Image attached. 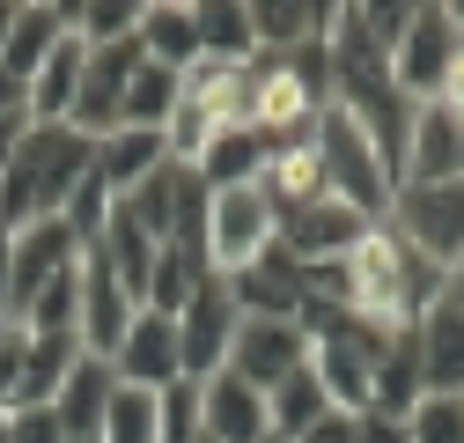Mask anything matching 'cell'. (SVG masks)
Here are the masks:
<instances>
[{
    "instance_id": "obj_26",
    "label": "cell",
    "mask_w": 464,
    "mask_h": 443,
    "mask_svg": "<svg viewBox=\"0 0 464 443\" xmlns=\"http://www.w3.org/2000/svg\"><path fill=\"white\" fill-rule=\"evenodd\" d=\"M207 244H162L155 251V273H148V296H140V310H162V318H178L199 289H207Z\"/></svg>"
},
{
    "instance_id": "obj_9",
    "label": "cell",
    "mask_w": 464,
    "mask_h": 443,
    "mask_svg": "<svg viewBox=\"0 0 464 443\" xmlns=\"http://www.w3.org/2000/svg\"><path fill=\"white\" fill-rule=\"evenodd\" d=\"M82 266V237L67 230L60 214L52 222H30V230H8V318H23L60 273Z\"/></svg>"
},
{
    "instance_id": "obj_47",
    "label": "cell",
    "mask_w": 464,
    "mask_h": 443,
    "mask_svg": "<svg viewBox=\"0 0 464 443\" xmlns=\"http://www.w3.org/2000/svg\"><path fill=\"white\" fill-rule=\"evenodd\" d=\"M0 414H8V407H0Z\"/></svg>"
},
{
    "instance_id": "obj_12",
    "label": "cell",
    "mask_w": 464,
    "mask_h": 443,
    "mask_svg": "<svg viewBox=\"0 0 464 443\" xmlns=\"http://www.w3.org/2000/svg\"><path fill=\"white\" fill-rule=\"evenodd\" d=\"M442 178H464V119L450 103H413L405 148H398V185H442Z\"/></svg>"
},
{
    "instance_id": "obj_14",
    "label": "cell",
    "mask_w": 464,
    "mask_h": 443,
    "mask_svg": "<svg viewBox=\"0 0 464 443\" xmlns=\"http://www.w3.org/2000/svg\"><path fill=\"white\" fill-rule=\"evenodd\" d=\"M67 37H74V0H15V23L0 37V74L30 82Z\"/></svg>"
},
{
    "instance_id": "obj_46",
    "label": "cell",
    "mask_w": 464,
    "mask_h": 443,
    "mask_svg": "<svg viewBox=\"0 0 464 443\" xmlns=\"http://www.w3.org/2000/svg\"><path fill=\"white\" fill-rule=\"evenodd\" d=\"M0 421H8V414H0ZM0 443H8V428H0Z\"/></svg>"
},
{
    "instance_id": "obj_30",
    "label": "cell",
    "mask_w": 464,
    "mask_h": 443,
    "mask_svg": "<svg viewBox=\"0 0 464 443\" xmlns=\"http://www.w3.org/2000/svg\"><path fill=\"white\" fill-rule=\"evenodd\" d=\"M324 414H332V399H324L317 369H295L287 384H273V392H266V421H273V443H303V436H310Z\"/></svg>"
},
{
    "instance_id": "obj_28",
    "label": "cell",
    "mask_w": 464,
    "mask_h": 443,
    "mask_svg": "<svg viewBox=\"0 0 464 443\" xmlns=\"http://www.w3.org/2000/svg\"><path fill=\"white\" fill-rule=\"evenodd\" d=\"M199 8V60L221 67H251L258 37H251V0H192Z\"/></svg>"
},
{
    "instance_id": "obj_25",
    "label": "cell",
    "mask_w": 464,
    "mask_h": 443,
    "mask_svg": "<svg viewBox=\"0 0 464 443\" xmlns=\"http://www.w3.org/2000/svg\"><path fill=\"white\" fill-rule=\"evenodd\" d=\"M162 162H169V141L148 133V126H119L111 141H96V178L111 185V200H126L133 185H148Z\"/></svg>"
},
{
    "instance_id": "obj_31",
    "label": "cell",
    "mask_w": 464,
    "mask_h": 443,
    "mask_svg": "<svg viewBox=\"0 0 464 443\" xmlns=\"http://www.w3.org/2000/svg\"><path fill=\"white\" fill-rule=\"evenodd\" d=\"M178 96H185V74L155 67L148 52H140V67H133V82H126V119H119V126H148V133H162L169 119H178Z\"/></svg>"
},
{
    "instance_id": "obj_33",
    "label": "cell",
    "mask_w": 464,
    "mask_h": 443,
    "mask_svg": "<svg viewBox=\"0 0 464 443\" xmlns=\"http://www.w3.org/2000/svg\"><path fill=\"white\" fill-rule=\"evenodd\" d=\"M140 30V0H74V37L82 44H119Z\"/></svg>"
},
{
    "instance_id": "obj_44",
    "label": "cell",
    "mask_w": 464,
    "mask_h": 443,
    "mask_svg": "<svg viewBox=\"0 0 464 443\" xmlns=\"http://www.w3.org/2000/svg\"><path fill=\"white\" fill-rule=\"evenodd\" d=\"M8 23H15V0H0V37H8Z\"/></svg>"
},
{
    "instance_id": "obj_36",
    "label": "cell",
    "mask_w": 464,
    "mask_h": 443,
    "mask_svg": "<svg viewBox=\"0 0 464 443\" xmlns=\"http://www.w3.org/2000/svg\"><path fill=\"white\" fill-rule=\"evenodd\" d=\"M162 443H207V428H199V384L192 377H178L162 392Z\"/></svg>"
},
{
    "instance_id": "obj_27",
    "label": "cell",
    "mask_w": 464,
    "mask_h": 443,
    "mask_svg": "<svg viewBox=\"0 0 464 443\" xmlns=\"http://www.w3.org/2000/svg\"><path fill=\"white\" fill-rule=\"evenodd\" d=\"M23 332H30V325H23ZM74 362H82V340H74V332H30L15 407H52V399H60V384L74 377Z\"/></svg>"
},
{
    "instance_id": "obj_37",
    "label": "cell",
    "mask_w": 464,
    "mask_h": 443,
    "mask_svg": "<svg viewBox=\"0 0 464 443\" xmlns=\"http://www.w3.org/2000/svg\"><path fill=\"white\" fill-rule=\"evenodd\" d=\"M23 355H30V332L15 318H0V407H15L23 392Z\"/></svg>"
},
{
    "instance_id": "obj_17",
    "label": "cell",
    "mask_w": 464,
    "mask_h": 443,
    "mask_svg": "<svg viewBox=\"0 0 464 443\" xmlns=\"http://www.w3.org/2000/svg\"><path fill=\"white\" fill-rule=\"evenodd\" d=\"M413 348H420V392L464 399V310L450 296L413 325Z\"/></svg>"
},
{
    "instance_id": "obj_11",
    "label": "cell",
    "mask_w": 464,
    "mask_h": 443,
    "mask_svg": "<svg viewBox=\"0 0 464 443\" xmlns=\"http://www.w3.org/2000/svg\"><path fill=\"white\" fill-rule=\"evenodd\" d=\"M228 369H237L251 392H273L295 369H310V332L295 318H244L237 325V348H228Z\"/></svg>"
},
{
    "instance_id": "obj_23",
    "label": "cell",
    "mask_w": 464,
    "mask_h": 443,
    "mask_svg": "<svg viewBox=\"0 0 464 443\" xmlns=\"http://www.w3.org/2000/svg\"><path fill=\"white\" fill-rule=\"evenodd\" d=\"M82 67H89V44L82 37H67L52 60L23 82V103H30V126H67V111H74V96H82Z\"/></svg>"
},
{
    "instance_id": "obj_2",
    "label": "cell",
    "mask_w": 464,
    "mask_h": 443,
    "mask_svg": "<svg viewBox=\"0 0 464 443\" xmlns=\"http://www.w3.org/2000/svg\"><path fill=\"white\" fill-rule=\"evenodd\" d=\"M96 171V141H82L74 126H30L23 148L0 171V230H30V222H52L82 178Z\"/></svg>"
},
{
    "instance_id": "obj_40",
    "label": "cell",
    "mask_w": 464,
    "mask_h": 443,
    "mask_svg": "<svg viewBox=\"0 0 464 443\" xmlns=\"http://www.w3.org/2000/svg\"><path fill=\"white\" fill-rule=\"evenodd\" d=\"M303 443H354V414H324V421H317Z\"/></svg>"
},
{
    "instance_id": "obj_34",
    "label": "cell",
    "mask_w": 464,
    "mask_h": 443,
    "mask_svg": "<svg viewBox=\"0 0 464 443\" xmlns=\"http://www.w3.org/2000/svg\"><path fill=\"white\" fill-rule=\"evenodd\" d=\"M405 443H464V399L420 392L413 414H405Z\"/></svg>"
},
{
    "instance_id": "obj_35",
    "label": "cell",
    "mask_w": 464,
    "mask_h": 443,
    "mask_svg": "<svg viewBox=\"0 0 464 443\" xmlns=\"http://www.w3.org/2000/svg\"><path fill=\"white\" fill-rule=\"evenodd\" d=\"M111 207H119V200H111V185H103L96 171H89V178H82V192H74V200L60 207V222H67V230L82 237V251H89V244H96V237L111 230Z\"/></svg>"
},
{
    "instance_id": "obj_18",
    "label": "cell",
    "mask_w": 464,
    "mask_h": 443,
    "mask_svg": "<svg viewBox=\"0 0 464 443\" xmlns=\"http://www.w3.org/2000/svg\"><path fill=\"white\" fill-rule=\"evenodd\" d=\"M303 303H310V281H303V266L287 259L280 244L251 273H237V310L244 318H303Z\"/></svg>"
},
{
    "instance_id": "obj_32",
    "label": "cell",
    "mask_w": 464,
    "mask_h": 443,
    "mask_svg": "<svg viewBox=\"0 0 464 443\" xmlns=\"http://www.w3.org/2000/svg\"><path fill=\"white\" fill-rule=\"evenodd\" d=\"M96 443H162V392H140V384H119L103 414Z\"/></svg>"
},
{
    "instance_id": "obj_38",
    "label": "cell",
    "mask_w": 464,
    "mask_h": 443,
    "mask_svg": "<svg viewBox=\"0 0 464 443\" xmlns=\"http://www.w3.org/2000/svg\"><path fill=\"white\" fill-rule=\"evenodd\" d=\"M8 443H67V428H60V414L52 407H8Z\"/></svg>"
},
{
    "instance_id": "obj_13",
    "label": "cell",
    "mask_w": 464,
    "mask_h": 443,
    "mask_svg": "<svg viewBox=\"0 0 464 443\" xmlns=\"http://www.w3.org/2000/svg\"><path fill=\"white\" fill-rule=\"evenodd\" d=\"M133 318H140V303L126 296V281H119V273L103 266V251H82V318H74V332H82V355L111 362Z\"/></svg>"
},
{
    "instance_id": "obj_42",
    "label": "cell",
    "mask_w": 464,
    "mask_h": 443,
    "mask_svg": "<svg viewBox=\"0 0 464 443\" xmlns=\"http://www.w3.org/2000/svg\"><path fill=\"white\" fill-rule=\"evenodd\" d=\"M0 318H8V230H0Z\"/></svg>"
},
{
    "instance_id": "obj_5",
    "label": "cell",
    "mask_w": 464,
    "mask_h": 443,
    "mask_svg": "<svg viewBox=\"0 0 464 443\" xmlns=\"http://www.w3.org/2000/svg\"><path fill=\"white\" fill-rule=\"evenodd\" d=\"M207 178L192 171V162H162V171L148 178V185H133L119 207L140 222V230L155 237V244H207Z\"/></svg>"
},
{
    "instance_id": "obj_29",
    "label": "cell",
    "mask_w": 464,
    "mask_h": 443,
    "mask_svg": "<svg viewBox=\"0 0 464 443\" xmlns=\"http://www.w3.org/2000/svg\"><path fill=\"white\" fill-rule=\"evenodd\" d=\"M89 251H103V266H111V273L126 281V296H133V303L148 296V273H155V251H162V244H155V237L140 230V222H133L126 207H111V230H103V237H96Z\"/></svg>"
},
{
    "instance_id": "obj_3",
    "label": "cell",
    "mask_w": 464,
    "mask_h": 443,
    "mask_svg": "<svg viewBox=\"0 0 464 443\" xmlns=\"http://www.w3.org/2000/svg\"><path fill=\"white\" fill-rule=\"evenodd\" d=\"M317 162H324V185H332V200H346L362 222H383L391 214V200H398V171H391V155L346 119L339 103H324V119H317Z\"/></svg>"
},
{
    "instance_id": "obj_8",
    "label": "cell",
    "mask_w": 464,
    "mask_h": 443,
    "mask_svg": "<svg viewBox=\"0 0 464 443\" xmlns=\"http://www.w3.org/2000/svg\"><path fill=\"white\" fill-rule=\"evenodd\" d=\"M237 325H244V310H237V281H228V273H207V289L178 310V369H185L192 384H207L214 369H228Z\"/></svg>"
},
{
    "instance_id": "obj_16",
    "label": "cell",
    "mask_w": 464,
    "mask_h": 443,
    "mask_svg": "<svg viewBox=\"0 0 464 443\" xmlns=\"http://www.w3.org/2000/svg\"><path fill=\"white\" fill-rule=\"evenodd\" d=\"M199 428H207V443H273L266 392H251L237 369H214L199 384Z\"/></svg>"
},
{
    "instance_id": "obj_24",
    "label": "cell",
    "mask_w": 464,
    "mask_h": 443,
    "mask_svg": "<svg viewBox=\"0 0 464 443\" xmlns=\"http://www.w3.org/2000/svg\"><path fill=\"white\" fill-rule=\"evenodd\" d=\"M266 155H273V141H266V133H251L244 119H228V126L199 148V162H192V171L207 178V192H228V185H258Z\"/></svg>"
},
{
    "instance_id": "obj_4",
    "label": "cell",
    "mask_w": 464,
    "mask_h": 443,
    "mask_svg": "<svg viewBox=\"0 0 464 443\" xmlns=\"http://www.w3.org/2000/svg\"><path fill=\"white\" fill-rule=\"evenodd\" d=\"M457 60H464V30L450 23V0H413V23H405V37H398V52H391L398 96H405V103H435V96L450 89Z\"/></svg>"
},
{
    "instance_id": "obj_19",
    "label": "cell",
    "mask_w": 464,
    "mask_h": 443,
    "mask_svg": "<svg viewBox=\"0 0 464 443\" xmlns=\"http://www.w3.org/2000/svg\"><path fill=\"white\" fill-rule=\"evenodd\" d=\"M140 52L155 67H169V74H185V67H199V8L192 0H140Z\"/></svg>"
},
{
    "instance_id": "obj_41",
    "label": "cell",
    "mask_w": 464,
    "mask_h": 443,
    "mask_svg": "<svg viewBox=\"0 0 464 443\" xmlns=\"http://www.w3.org/2000/svg\"><path fill=\"white\" fill-rule=\"evenodd\" d=\"M0 119H30V103H23V82H15V74H0Z\"/></svg>"
},
{
    "instance_id": "obj_10",
    "label": "cell",
    "mask_w": 464,
    "mask_h": 443,
    "mask_svg": "<svg viewBox=\"0 0 464 443\" xmlns=\"http://www.w3.org/2000/svg\"><path fill=\"white\" fill-rule=\"evenodd\" d=\"M376 230V222H362L346 200H310V207H295V214H280V230H273V244L295 259V266H332V259H346L362 237Z\"/></svg>"
},
{
    "instance_id": "obj_15",
    "label": "cell",
    "mask_w": 464,
    "mask_h": 443,
    "mask_svg": "<svg viewBox=\"0 0 464 443\" xmlns=\"http://www.w3.org/2000/svg\"><path fill=\"white\" fill-rule=\"evenodd\" d=\"M111 377L119 384H140V392H169L185 369H178V318H162V310H140L126 325V340L119 355H111Z\"/></svg>"
},
{
    "instance_id": "obj_39",
    "label": "cell",
    "mask_w": 464,
    "mask_h": 443,
    "mask_svg": "<svg viewBox=\"0 0 464 443\" xmlns=\"http://www.w3.org/2000/svg\"><path fill=\"white\" fill-rule=\"evenodd\" d=\"M354 443H405V421H383V414H354Z\"/></svg>"
},
{
    "instance_id": "obj_6",
    "label": "cell",
    "mask_w": 464,
    "mask_h": 443,
    "mask_svg": "<svg viewBox=\"0 0 464 443\" xmlns=\"http://www.w3.org/2000/svg\"><path fill=\"white\" fill-rule=\"evenodd\" d=\"M391 230L413 244L420 259H435L442 273L464 266V178H442V185H398L391 200Z\"/></svg>"
},
{
    "instance_id": "obj_21",
    "label": "cell",
    "mask_w": 464,
    "mask_h": 443,
    "mask_svg": "<svg viewBox=\"0 0 464 443\" xmlns=\"http://www.w3.org/2000/svg\"><path fill=\"white\" fill-rule=\"evenodd\" d=\"M332 30V8L317 0H251V37H258V60H287Z\"/></svg>"
},
{
    "instance_id": "obj_22",
    "label": "cell",
    "mask_w": 464,
    "mask_h": 443,
    "mask_svg": "<svg viewBox=\"0 0 464 443\" xmlns=\"http://www.w3.org/2000/svg\"><path fill=\"white\" fill-rule=\"evenodd\" d=\"M111 392H119V377H111V362H96V355H82V362H74V377L60 384V399H52V414H60V428H67V443H96V436H103V414H111Z\"/></svg>"
},
{
    "instance_id": "obj_20",
    "label": "cell",
    "mask_w": 464,
    "mask_h": 443,
    "mask_svg": "<svg viewBox=\"0 0 464 443\" xmlns=\"http://www.w3.org/2000/svg\"><path fill=\"white\" fill-rule=\"evenodd\" d=\"M258 192H266L273 222H280V214H295V207H310V200H324L332 185H324L317 141H287V148H273V155H266V171H258Z\"/></svg>"
},
{
    "instance_id": "obj_43",
    "label": "cell",
    "mask_w": 464,
    "mask_h": 443,
    "mask_svg": "<svg viewBox=\"0 0 464 443\" xmlns=\"http://www.w3.org/2000/svg\"><path fill=\"white\" fill-rule=\"evenodd\" d=\"M450 303L464 310V266H450Z\"/></svg>"
},
{
    "instance_id": "obj_1",
    "label": "cell",
    "mask_w": 464,
    "mask_h": 443,
    "mask_svg": "<svg viewBox=\"0 0 464 443\" xmlns=\"http://www.w3.org/2000/svg\"><path fill=\"white\" fill-rule=\"evenodd\" d=\"M339 266H346V310H354L369 332H405V325H420L450 296V273L435 259H420L391 222H376Z\"/></svg>"
},
{
    "instance_id": "obj_45",
    "label": "cell",
    "mask_w": 464,
    "mask_h": 443,
    "mask_svg": "<svg viewBox=\"0 0 464 443\" xmlns=\"http://www.w3.org/2000/svg\"><path fill=\"white\" fill-rule=\"evenodd\" d=\"M450 23H457V30H464V0H450Z\"/></svg>"
},
{
    "instance_id": "obj_7",
    "label": "cell",
    "mask_w": 464,
    "mask_h": 443,
    "mask_svg": "<svg viewBox=\"0 0 464 443\" xmlns=\"http://www.w3.org/2000/svg\"><path fill=\"white\" fill-rule=\"evenodd\" d=\"M273 207H266V192L258 185H228V192H214L207 200V266L214 273H251L266 251H273Z\"/></svg>"
}]
</instances>
